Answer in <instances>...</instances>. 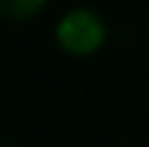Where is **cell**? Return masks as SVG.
<instances>
[{"label":"cell","instance_id":"obj_1","mask_svg":"<svg viewBox=\"0 0 149 147\" xmlns=\"http://www.w3.org/2000/svg\"><path fill=\"white\" fill-rule=\"evenodd\" d=\"M55 39L71 55H92L105 42V24L97 13L86 8H76L65 13L55 26Z\"/></svg>","mask_w":149,"mask_h":147},{"label":"cell","instance_id":"obj_2","mask_svg":"<svg viewBox=\"0 0 149 147\" xmlns=\"http://www.w3.org/2000/svg\"><path fill=\"white\" fill-rule=\"evenodd\" d=\"M47 0H0V16L5 21H29L45 8Z\"/></svg>","mask_w":149,"mask_h":147},{"label":"cell","instance_id":"obj_3","mask_svg":"<svg viewBox=\"0 0 149 147\" xmlns=\"http://www.w3.org/2000/svg\"><path fill=\"white\" fill-rule=\"evenodd\" d=\"M0 147H16V145H0Z\"/></svg>","mask_w":149,"mask_h":147}]
</instances>
